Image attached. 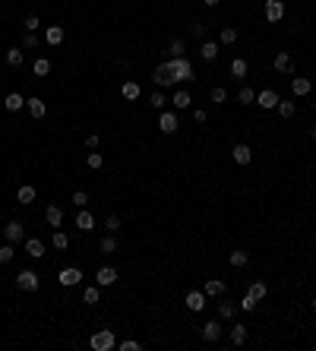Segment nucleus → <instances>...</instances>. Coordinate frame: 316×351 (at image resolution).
Returning <instances> with one entry per match:
<instances>
[{
    "label": "nucleus",
    "instance_id": "4",
    "mask_svg": "<svg viewBox=\"0 0 316 351\" xmlns=\"http://www.w3.org/2000/svg\"><path fill=\"white\" fill-rule=\"evenodd\" d=\"M38 285H41V278H38V272H32V269H22V272L16 275V288L19 291H38Z\"/></svg>",
    "mask_w": 316,
    "mask_h": 351
},
{
    "label": "nucleus",
    "instance_id": "21",
    "mask_svg": "<svg viewBox=\"0 0 316 351\" xmlns=\"http://www.w3.org/2000/svg\"><path fill=\"white\" fill-rule=\"evenodd\" d=\"M225 282H221V278H209V282L203 285V291H206V298H221V295H225Z\"/></svg>",
    "mask_w": 316,
    "mask_h": 351
},
{
    "label": "nucleus",
    "instance_id": "9",
    "mask_svg": "<svg viewBox=\"0 0 316 351\" xmlns=\"http://www.w3.org/2000/svg\"><path fill=\"white\" fill-rule=\"evenodd\" d=\"M256 101H260V108H266V111H275L282 98H278V92H275V89H263L260 95H256Z\"/></svg>",
    "mask_w": 316,
    "mask_h": 351
},
{
    "label": "nucleus",
    "instance_id": "19",
    "mask_svg": "<svg viewBox=\"0 0 316 351\" xmlns=\"http://www.w3.org/2000/svg\"><path fill=\"white\" fill-rule=\"evenodd\" d=\"M76 228H79V231H92V228H95V215H92L86 206L76 212Z\"/></svg>",
    "mask_w": 316,
    "mask_h": 351
},
{
    "label": "nucleus",
    "instance_id": "53",
    "mask_svg": "<svg viewBox=\"0 0 316 351\" xmlns=\"http://www.w3.org/2000/svg\"><path fill=\"white\" fill-rule=\"evenodd\" d=\"M203 4H206V7H218V0H203Z\"/></svg>",
    "mask_w": 316,
    "mask_h": 351
},
{
    "label": "nucleus",
    "instance_id": "52",
    "mask_svg": "<svg viewBox=\"0 0 316 351\" xmlns=\"http://www.w3.org/2000/svg\"><path fill=\"white\" fill-rule=\"evenodd\" d=\"M86 149H98V136H95V133L86 136Z\"/></svg>",
    "mask_w": 316,
    "mask_h": 351
},
{
    "label": "nucleus",
    "instance_id": "13",
    "mask_svg": "<svg viewBox=\"0 0 316 351\" xmlns=\"http://www.w3.org/2000/svg\"><path fill=\"white\" fill-rule=\"evenodd\" d=\"M200 335H203V342H218V338H221V323L218 320H209L200 329Z\"/></svg>",
    "mask_w": 316,
    "mask_h": 351
},
{
    "label": "nucleus",
    "instance_id": "51",
    "mask_svg": "<svg viewBox=\"0 0 316 351\" xmlns=\"http://www.w3.org/2000/svg\"><path fill=\"white\" fill-rule=\"evenodd\" d=\"M193 121H196V124H206V111L196 108V111H193Z\"/></svg>",
    "mask_w": 316,
    "mask_h": 351
},
{
    "label": "nucleus",
    "instance_id": "34",
    "mask_svg": "<svg viewBox=\"0 0 316 351\" xmlns=\"http://www.w3.org/2000/svg\"><path fill=\"white\" fill-rule=\"evenodd\" d=\"M171 98H165V95H161V92L155 89V92H152V95H149V104H152V108H155V111H165V104H168Z\"/></svg>",
    "mask_w": 316,
    "mask_h": 351
},
{
    "label": "nucleus",
    "instance_id": "56",
    "mask_svg": "<svg viewBox=\"0 0 316 351\" xmlns=\"http://www.w3.org/2000/svg\"><path fill=\"white\" fill-rule=\"evenodd\" d=\"M313 181H316V178H313Z\"/></svg>",
    "mask_w": 316,
    "mask_h": 351
},
{
    "label": "nucleus",
    "instance_id": "7",
    "mask_svg": "<svg viewBox=\"0 0 316 351\" xmlns=\"http://www.w3.org/2000/svg\"><path fill=\"white\" fill-rule=\"evenodd\" d=\"M4 234H7V241H10V244H19V241H26V225L13 218V221H7Z\"/></svg>",
    "mask_w": 316,
    "mask_h": 351
},
{
    "label": "nucleus",
    "instance_id": "11",
    "mask_svg": "<svg viewBox=\"0 0 316 351\" xmlns=\"http://www.w3.org/2000/svg\"><path fill=\"white\" fill-rule=\"evenodd\" d=\"M206 291H190V295L183 298V304H186V310H193V313H200L203 307H206Z\"/></svg>",
    "mask_w": 316,
    "mask_h": 351
},
{
    "label": "nucleus",
    "instance_id": "8",
    "mask_svg": "<svg viewBox=\"0 0 316 351\" xmlns=\"http://www.w3.org/2000/svg\"><path fill=\"white\" fill-rule=\"evenodd\" d=\"M231 155H234V165H250V161H253V149L247 143H234Z\"/></svg>",
    "mask_w": 316,
    "mask_h": 351
},
{
    "label": "nucleus",
    "instance_id": "6",
    "mask_svg": "<svg viewBox=\"0 0 316 351\" xmlns=\"http://www.w3.org/2000/svg\"><path fill=\"white\" fill-rule=\"evenodd\" d=\"M57 282H60L64 288H73V285H79V282H83V269H76V266H67V269H60V272H57Z\"/></svg>",
    "mask_w": 316,
    "mask_h": 351
},
{
    "label": "nucleus",
    "instance_id": "2",
    "mask_svg": "<svg viewBox=\"0 0 316 351\" xmlns=\"http://www.w3.org/2000/svg\"><path fill=\"white\" fill-rule=\"evenodd\" d=\"M89 348L92 351H111V348H117V338H114L111 329H98L95 335L89 338Z\"/></svg>",
    "mask_w": 316,
    "mask_h": 351
},
{
    "label": "nucleus",
    "instance_id": "24",
    "mask_svg": "<svg viewBox=\"0 0 316 351\" xmlns=\"http://www.w3.org/2000/svg\"><path fill=\"white\" fill-rule=\"evenodd\" d=\"M26 108H29V114L35 117V121H41V117L48 114V108H44V101H41V98H26Z\"/></svg>",
    "mask_w": 316,
    "mask_h": 351
},
{
    "label": "nucleus",
    "instance_id": "27",
    "mask_svg": "<svg viewBox=\"0 0 316 351\" xmlns=\"http://www.w3.org/2000/svg\"><path fill=\"white\" fill-rule=\"evenodd\" d=\"M16 200H19L22 206H32V203H35V187H32V184H22L19 190H16Z\"/></svg>",
    "mask_w": 316,
    "mask_h": 351
},
{
    "label": "nucleus",
    "instance_id": "26",
    "mask_svg": "<svg viewBox=\"0 0 316 351\" xmlns=\"http://www.w3.org/2000/svg\"><path fill=\"white\" fill-rule=\"evenodd\" d=\"M4 104H7V111H22V108H26V98H22L19 92H7Z\"/></svg>",
    "mask_w": 316,
    "mask_h": 351
},
{
    "label": "nucleus",
    "instance_id": "43",
    "mask_svg": "<svg viewBox=\"0 0 316 351\" xmlns=\"http://www.w3.org/2000/svg\"><path fill=\"white\" fill-rule=\"evenodd\" d=\"M275 111L282 114V117H294L297 108H294V101H278V108H275Z\"/></svg>",
    "mask_w": 316,
    "mask_h": 351
},
{
    "label": "nucleus",
    "instance_id": "22",
    "mask_svg": "<svg viewBox=\"0 0 316 351\" xmlns=\"http://www.w3.org/2000/svg\"><path fill=\"white\" fill-rule=\"evenodd\" d=\"M120 95H123L127 101H136L139 95H143V89H139V83H136V79H127V83L120 86Z\"/></svg>",
    "mask_w": 316,
    "mask_h": 351
},
{
    "label": "nucleus",
    "instance_id": "44",
    "mask_svg": "<svg viewBox=\"0 0 316 351\" xmlns=\"http://www.w3.org/2000/svg\"><path fill=\"white\" fill-rule=\"evenodd\" d=\"M212 101H215V104H225V101H228V89H225V86H215V89H212Z\"/></svg>",
    "mask_w": 316,
    "mask_h": 351
},
{
    "label": "nucleus",
    "instance_id": "40",
    "mask_svg": "<svg viewBox=\"0 0 316 351\" xmlns=\"http://www.w3.org/2000/svg\"><path fill=\"white\" fill-rule=\"evenodd\" d=\"M237 101H240V104H253V101H256V92H253L250 86H243V89L237 92Z\"/></svg>",
    "mask_w": 316,
    "mask_h": 351
},
{
    "label": "nucleus",
    "instance_id": "45",
    "mask_svg": "<svg viewBox=\"0 0 316 351\" xmlns=\"http://www.w3.org/2000/svg\"><path fill=\"white\" fill-rule=\"evenodd\" d=\"M168 51H171V57H183V51H186V44H183L180 38H174V41H171V48H168Z\"/></svg>",
    "mask_w": 316,
    "mask_h": 351
},
{
    "label": "nucleus",
    "instance_id": "28",
    "mask_svg": "<svg viewBox=\"0 0 316 351\" xmlns=\"http://www.w3.org/2000/svg\"><path fill=\"white\" fill-rule=\"evenodd\" d=\"M228 263H231L234 269H243V266L250 263V253H247V250H234V253L228 256Z\"/></svg>",
    "mask_w": 316,
    "mask_h": 351
},
{
    "label": "nucleus",
    "instance_id": "38",
    "mask_svg": "<svg viewBox=\"0 0 316 351\" xmlns=\"http://www.w3.org/2000/svg\"><path fill=\"white\" fill-rule=\"evenodd\" d=\"M237 307H240V310H247V313H253L256 307H260V301H256V298L250 295V291H247V295H243V301L237 304Z\"/></svg>",
    "mask_w": 316,
    "mask_h": 351
},
{
    "label": "nucleus",
    "instance_id": "25",
    "mask_svg": "<svg viewBox=\"0 0 316 351\" xmlns=\"http://www.w3.org/2000/svg\"><path fill=\"white\" fill-rule=\"evenodd\" d=\"M247 70H250V64L243 61V57H234L231 61V76L234 79H247Z\"/></svg>",
    "mask_w": 316,
    "mask_h": 351
},
{
    "label": "nucleus",
    "instance_id": "46",
    "mask_svg": "<svg viewBox=\"0 0 316 351\" xmlns=\"http://www.w3.org/2000/svg\"><path fill=\"white\" fill-rule=\"evenodd\" d=\"M117 348H120V351H139L143 345H139L136 338H123V342H117Z\"/></svg>",
    "mask_w": 316,
    "mask_h": 351
},
{
    "label": "nucleus",
    "instance_id": "55",
    "mask_svg": "<svg viewBox=\"0 0 316 351\" xmlns=\"http://www.w3.org/2000/svg\"><path fill=\"white\" fill-rule=\"evenodd\" d=\"M313 310H316V298H313Z\"/></svg>",
    "mask_w": 316,
    "mask_h": 351
},
{
    "label": "nucleus",
    "instance_id": "37",
    "mask_svg": "<svg viewBox=\"0 0 316 351\" xmlns=\"http://www.w3.org/2000/svg\"><path fill=\"white\" fill-rule=\"evenodd\" d=\"M98 247H101V253H114V250H117V238L108 231V234L101 238V244H98Z\"/></svg>",
    "mask_w": 316,
    "mask_h": 351
},
{
    "label": "nucleus",
    "instance_id": "31",
    "mask_svg": "<svg viewBox=\"0 0 316 351\" xmlns=\"http://www.w3.org/2000/svg\"><path fill=\"white\" fill-rule=\"evenodd\" d=\"M83 301H86V304H98V301H101V288H98V285L83 288Z\"/></svg>",
    "mask_w": 316,
    "mask_h": 351
},
{
    "label": "nucleus",
    "instance_id": "29",
    "mask_svg": "<svg viewBox=\"0 0 316 351\" xmlns=\"http://www.w3.org/2000/svg\"><path fill=\"white\" fill-rule=\"evenodd\" d=\"M32 73L35 76H48L51 73V61H48V57H38V61L32 64Z\"/></svg>",
    "mask_w": 316,
    "mask_h": 351
},
{
    "label": "nucleus",
    "instance_id": "50",
    "mask_svg": "<svg viewBox=\"0 0 316 351\" xmlns=\"http://www.w3.org/2000/svg\"><path fill=\"white\" fill-rule=\"evenodd\" d=\"M206 32H209V29H206V22L196 19V22H193V35H196V38H206Z\"/></svg>",
    "mask_w": 316,
    "mask_h": 351
},
{
    "label": "nucleus",
    "instance_id": "1",
    "mask_svg": "<svg viewBox=\"0 0 316 351\" xmlns=\"http://www.w3.org/2000/svg\"><path fill=\"white\" fill-rule=\"evenodd\" d=\"M168 67V73H171V83L177 86V83H193L196 73H193V64L186 61V54L183 57H171V61H165Z\"/></svg>",
    "mask_w": 316,
    "mask_h": 351
},
{
    "label": "nucleus",
    "instance_id": "39",
    "mask_svg": "<svg viewBox=\"0 0 316 351\" xmlns=\"http://www.w3.org/2000/svg\"><path fill=\"white\" fill-rule=\"evenodd\" d=\"M19 48H22V51H35V48H38V35H35V32H26V38H22Z\"/></svg>",
    "mask_w": 316,
    "mask_h": 351
},
{
    "label": "nucleus",
    "instance_id": "14",
    "mask_svg": "<svg viewBox=\"0 0 316 351\" xmlns=\"http://www.w3.org/2000/svg\"><path fill=\"white\" fill-rule=\"evenodd\" d=\"M44 221H48L51 228H60L64 225V209L57 206V203H51L48 209H44Z\"/></svg>",
    "mask_w": 316,
    "mask_h": 351
},
{
    "label": "nucleus",
    "instance_id": "54",
    "mask_svg": "<svg viewBox=\"0 0 316 351\" xmlns=\"http://www.w3.org/2000/svg\"><path fill=\"white\" fill-rule=\"evenodd\" d=\"M310 136H313V139H316V124H313V127H310Z\"/></svg>",
    "mask_w": 316,
    "mask_h": 351
},
{
    "label": "nucleus",
    "instance_id": "47",
    "mask_svg": "<svg viewBox=\"0 0 316 351\" xmlns=\"http://www.w3.org/2000/svg\"><path fill=\"white\" fill-rule=\"evenodd\" d=\"M22 26H26V32H38V29H41V19H38V16H26V22H22Z\"/></svg>",
    "mask_w": 316,
    "mask_h": 351
},
{
    "label": "nucleus",
    "instance_id": "17",
    "mask_svg": "<svg viewBox=\"0 0 316 351\" xmlns=\"http://www.w3.org/2000/svg\"><path fill=\"white\" fill-rule=\"evenodd\" d=\"M22 244H26V253L32 256V260H41L44 256V241L41 238H26Z\"/></svg>",
    "mask_w": 316,
    "mask_h": 351
},
{
    "label": "nucleus",
    "instance_id": "48",
    "mask_svg": "<svg viewBox=\"0 0 316 351\" xmlns=\"http://www.w3.org/2000/svg\"><path fill=\"white\" fill-rule=\"evenodd\" d=\"M86 203H89V193H86V190H76V193H73V206H76V209H83Z\"/></svg>",
    "mask_w": 316,
    "mask_h": 351
},
{
    "label": "nucleus",
    "instance_id": "41",
    "mask_svg": "<svg viewBox=\"0 0 316 351\" xmlns=\"http://www.w3.org/2000/svg\"><path fill=\"white\" fill-rule=\"evenodd\" d=\"M86 165H89L92 171H98V168L104 165V155H101V152H89V158H86Z\"/></svg>",
    "mask_w": 316,
    "mask_h": 351
},
{
    "label": "nucleus",
    "instance_id": "3",
    "mask_svg": "<svg viewBox=\"0 0 316 351\" xmlns=\"http://www.w3.org/2000/svg\"><path fill=\"white\" fill-rule=\"evenodd\" d=\"M158 130L165 133V136L177 133V130H180V117H177V111H158Z\"/></svg>",
    "mask_w": 316,
    "mask_h": 351
},
{
    "label": "nucleus",
    "instance_id": "35",
    "mask_svg": "<svg viewBox=\"0 0 316 351\" xmlns=\"http://www.w3.org/2000/svg\"><path fill=\"white\" fill-rule=\"evenodd\" d=\"M234 41H237V29L225 26V29H221V35H218V44H234Z\"/></svg>",
    "mask_w": 316,
    "mask_h": 351
},
{
    "label": "nucleus",
    "instance_id": "42",
    "mask_svg": "<svg viewBox=\"0 0 316 351\" xmlns=\"http://www.w3.org/2000/svg\"><path fill=\"white\" fill-rule=\"evenodd\" d=\"M250 295H253L256 301H263V298L269 295V288H266V282H253V285H250Z\"/></svg>",
    "mask_w": 316,
    "mask_h": 351
},
{
    "label": "nucleus",
    "instance_id": "5",
    "mask_svg": "<svg viewBox=\"0 0 316 351\" xmlns=\"http://www.w3.org/2000/svg\"><path fill=\"white\" fill-rule=\"evenodd\" d=\"M263 16H266V22H282L285 19V0H266Z\"/></svg>",
    "mask_w": 316,
    "mask_h": 351
},
{
    "label": "nucleus",
    "instance_id": "18",
    "mask_svg": "<svg viewBox=\"0 0 316 351\" xmlns=\"http://www.w3.org/2000/svg\"><path fill=\"white\" fill-rule=\"evenodd\" d=\"M171 104H174V108H177V111H186V108H190V104H193V95H190V92H186V89H177V92H174V95H171Z\"/></svg>",
    "mask_w": 316,
    "mask_h": 351
},
{
    "label": "nucleus",
    "instance_id": "32",
    "mask_svg": "<svg viewBox=\"0 0 316 351\" xmlns=\"http://www.w3.org/2000/svg\"><path fill=\"white\" fill-rule=\"evenodd\" d=\"M22 61H26L22 48H10V51H7V64H10V67H22Z\"/></svg>",
    "mask_w": 316,
    "mask_h": 351
},
{
    "label": "nucleus",
    "instance_id": "36",
    "mask_svg": "<svg viewBox=\"0 0 316 351\" xmlns=\"http://www.w3.org/2000/svg\"><path fill=\"white\" fill-rule=\"evenodd\" d=\"M51 244H54V250H67V247H70V238H67L64 231H57V228H54V238H51Z\"/></svg>",
    "mask_w": 316,
    "mask_h": 351
},
{
    "label": "nucleus",
    "instance_id": "15",
    "mask_svg": "<svg viewBox=\"0 0 316 351\" xmlns=\"http://www.w3.org/2000/svg\"><path fill=\"white\" fill-rule=\"evenodd\" d=\"M291 92H294L297 98H303V95H310V92H313V83L307 76H294V79H291Z\"/></svg>",
    "mask_w": 316,
    "mask_h": 351
},
{
    "label": "nucleus",
    "instance_id": "23",
    "mask_svg": "<svg viewBox=\"0 0 316 351\" xmlns=\"http://www.w3.org/2000/svg\"><path fill=\"white\" fill-rule=\"evenodd\" d=\"M228 335H231L234 345H247V338H250V332H247V326H243V323H234Z\"/></svg>",
    "mask_w": 316,
    "mask_h": 351
},
{
    "label": "nucleus",
    "instance_id": "49",
    "mask_svg": "<svg viewBox=\"0 0 316 351\" xmlns=\"http://www.w3.org/2000/svg\"><path fill=\"white\" fill-rule=\"evenodd\" d=\"M104 228H108V231L114 234L117 228H120V218H117V215H108V218H104Z\"/></svg>",
    "mask_w": 316,
    "mask_h": 351
},
{
    "label": "nucleus",
    "instance_id": "16",
    "mask_svg": "<svg viewBox=\"0 0 316 351\" xmlns=\"http://www.w3.org/2000/svg\"><path fill=\"white\" fill-rule=\"evenodd\" d=\"M218 51H221V44H218V41H203V44H200V57H203L206 64L218 61Z\"/></svg>",
    "mask_w": 316,
    "mask_h": 351
},
{
    "label": "nucleus",
    "instance_id": "12",
    "mask_svg": "<svg viewBox=\"0 0 316 351\" xmlns=\"http://www.w3.org/2000/svg\"><path fill=\"white\" fill-rule=\"evenodd\" d=\"M64 38H67V29H64V26H48V29H44V41H48L51 48L64 44Z\"/></svg>",
    "mask_w": 316,
    "mask_h": 351
},
{
    "label": "nucleus",
    "instance_id": "33",
    "mask_svg": "<svg viewBox=\"0 0 316 351\" xmlns=\"http://www.w3.org/2000/svg\"><path fill=\"white\" fill-rule=\"evenodd\" d=\"M13 256H16V250H13V244H4V247H0V266H10L13 263Z\"/></svg>",
    "mask_w": 316,
    "mask_h": 351
},
{
    "label": "nucleus",
    "instance_id": "10",
    "mask_svg": "<svg viewBox=\"0 0 316 351\" xmlns=\"http://www.w3.org/2000/svg\"><path fill=\"white\" fill-rule=\"evenodd\" d=\"M117 282V269L114 266H101L98 272H95V285L98 288H108V285H114Z\"/></svg>",
    "mask_w": 316,
    "mask_h": 351
},
{
    "label": "nucleus",
    "instance_id": "20",
    "mask_svg": "<svg viewBox=\"0 0 316 351\" xmlns=\"http://www.w3.org/2000/svg\"><path fill=\"white\" fill-rule=\"evenodd\" d=\"M272 67H275V73H291V70H294V64H291V54H288V51H278L275 61H272Z\"/></svg>",
    "mask_w": 316,
    "mask_h": 351
},
{
    "label": "nucleus",
    "instance_id": "30",
    "mask_svg": "<svg viewBox=\"0 0 316 351\" xmlns=\"http://www.w3.org/2000/svg\"><path fill=\"white\" fill-rule=\"evenodd\" d=\"M240 307L237 304H231V301H225V304H218V317L221 320H234V313H237Z\"/></svg>",
    "mask_w": 316,
    "mask_h": 351
}]
</instances>
